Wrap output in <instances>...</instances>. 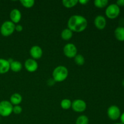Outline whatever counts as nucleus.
<instances>
[{
	"label": "nucleus",
	"instance_id": "obj_5",
	"mask_svg": "<svg viewBox=\"0 0 124 124\" xmlns=\"http://www.w3.org/2000/svg\"><path fill=\"white\" fill-rule=\"evenodd\" d=\"M120 7L116 4H111L107 7L105 15L109 19H113L117 18L120 14Z\"/></svg>",
	"mask_w": 124,
	"mask_h": 124
},
{
	"label": "nucleus",
	"instance_id": "obj_17",
	"mask_svg": "<svg viewBox=\"0 0 124 124\" xmlns=\"http://www.w3.org/2000/svg\"><path fill=\"white\" fill-rule=\"evenodd\" d=\"M62 39L64 41H69L72 38L73 36V31H71L69 29H64L62 31L61 34Z\"/></svg>",
	"mask_w": 124,
	"mask_h": 124
},
{
	"label": "nucleus",
	"instance_id": "obj_2",
	"mask_svg": "<svg viewBox=\"0 0 124 124\" xmlns=\"http://www.w3.org/2000/svg\"><path fill=\"white\" fill-rule=\"evenodd\" d=\"M69 75V70L64 65H59L53 70L52 73L53 79L56 82H61L65 81Z\"/></svg>",
	"mask_w": 124,
	"mask_h": 124
},
{
	"label": "nucleus",
	"instance_id": "obj_20",
	"mask_svg": "<svg viewBox=\"0 0 124 124\" xmlns=\"http://www.w3.org/2000/svg\"><path fill=\"white\" fill-rule=\"evenodd\" d=\"M72 102L69 99H64L61 102V107L64 110H69L71 107Z\"/></svg>",
	"mask_w": 124,
	"mask_h": 124
},
{
	"label": "nucleus",
	"instance_id": "obj_13",
	"mask_svg": "<svg viewBox=\"0 0 124 124\" xmlns=\"http://www.w3.org/2000/svg\"><path fill=\"white\" fill-rule=\"evenodd\" d=\"M10 70V63L7 59L0 58V74L7 73Z\"/></svg>",
	"mask_w": 124,
	"mask_h": 124
},
{
	"label": "nucleus",
	"instance_id": "obj_30",
	"mask_svg": "<svg viewBox=\"0 0 124 124\" xmlns=\"http://www.w3.org/2000/svg\"><path fill=\"white\" fill-rule=\"evenodd\" d=\"M122 86H123V87H124V79L123 80V81H122Z\"/></svg>",
	"mask_w": 124,
	"mask_h": 124
},
{
	"label": "nucleus",
	"instance_id": "obj_4",
	"mask_svg": "<svg viewBox=\"0 0 124 124\" xmlns=\"http://www.w3.org/2000/svg\"><path fill=\"white\" fill-rule=\"evenodd\" d=\"M13 105L8 101L0 102V116L8 117L13 113Z\"/></svg>",
	"mask_w": 124,
	"mask_h": 124
},
{
	"label": "nucleus",
	"instance_id": "obj_10",
	"mask_svg": "<svg viewBox=\"0 0 124 124\" xmlns=\"http://www.w3.org/2000/svg\"><path fill=\"white\" fill-rule=\"evenodd\" d=\"M30 54L32 59L36 60L39 59L43 54V51L41 47L38 46H34L30 50Z\"/></svg>",
	"mask_w": 124,
	"mask_h": 124
},
{
	"label": "nucleus",
	"instance_id": "obj_16",
	"mask_svg": "<svg viewBox=\"0 0 124 124\" xmlns=\"http://www.w3.org/2000/svg\"><path fill=\"white\" fill-rule=\"evenodd\" d=\"M23 65L21 62L18 61H13L10 64V69L13 72H19L22 70Z\"/></svg>",
	"mask_w": 124,
	"mask_h": 124
},
{
	"label": "nucleus",
	"instance_id": "obj_25",
	"mask_svg": "<svg viewBox=\"0 0 124 124\" xmlns=\"http://www.w3.org/2000/svg\"><path fill=\"white\" fill-rule=\"evenodd\" d=\"M23 30V27L22 25L20 24H17L15 25V31H18V32H21Z\"/></svg>",
	"mask_w": 124,
	"mask_h": 124
},
{
	"label": "nucleus",
	"instance_id": "obj_22",
	"mask_svg": "<svg viewBox=\"0 0 124 124\" xmlns=\"http://www.w3.org/2000/svg\"><path fill=\"white\" fill-rule=\"evenodd\" d=\"M20 2L23 7L27 8H30L33 7L35 3L34 0H21L20 1Z\"/></svg>",
	"mask_w": 124,
	"mask_h": 124
},
{
	"label": "nucleus",
	"instance_id": "obj_19",
	"mask_svg": "<svg viewBox=\"0 0 124 124\" xmlns=\"http://www.w3.org/2000/svg\"><path fill=\"white\" fill-rule=\"evenodd\" d=\"M108 0H95L94 1V5L95 7L99 8H103L108 6Z\"/></svg>",
	"mask_w": 124,
	"mask_h": 124
},
{
	"label": "nucleus",
	"instance_id": "obj_21",
	"mask_svg": "<svg viewBox=\"0 0 124 124\" xmlns=\"http://www.w3.org/2000/svg\"><path fill=\"white\" fill-rule=\"evenodd\" d=\"M89 119L85 115H81L76 119L75 124H88Z\"/></svg>",
	"mask_w": 124,
	"mask_h": 124
},
{
	"label": "nucleus",
	"instance_id": "obj_12",
	"mask_svg": "<svg viewBox=\"0 0 124 124\" xmlns=\"http://www.w3.org/2000/svg\"><path fill=\"white\" fill-rule=\"evenodd\" d=\"M21 13L20 11L17 8H14L12 10V11L10 13V21L15 24H18L21 19Z\"/></svg>",
	"mask_w": 124,
	"mask_h": 124
},
{
	"label": "nucleus",
	"instance_id": "obj_8",
	"mask_svg": "<svg viewBox=\"0 0 124 124\" xmlns=\"http://www.w3.org/2000/svg\"><path fill=\"white\" fill-rule=\"evenodd\" d=\"M73 110L76 113H82L87 108V104L82 99H75L71 103Z\"/></svg>",
	"mask_w": 124,
	"mask_h": 124
},
{
	"label": "nucleus",
	"instance_id": "obj_11",
	"mask_svg": "<svg viewBox=\"0 0 124 124\" xmlns=\"http://www.w3.org/2000/svg\"><path fill=\"white\" fill-rule=\"evenodd\" d=\"M94 26L99 30H103L105 29L107 25L106 19L102 15H98L94 18Z\"/></svg>",
	"mask_w": 124,
	"mask_h": 124
},
{
	"label": "nucleus",
	"instance_id": "obj_15",
	"mask_svg": "<svg viewBox=\"0 0 124 124\" xmlns=\"http://www.w3.org/2000/svg\"><path fill=\"white\" fill-rule=\"evenodd\" d=\"M115 36L119 41H124V27L119 26L115 29Z\"/></svg>",
	"mask_w": 124,
	"mask_h": 124
},
{
	"label": "nucleus",
	"instance_id": "obj_9",
	"mask_svg": "<svg viewBox=\"0 0 124 124\" xmlns=\"http://www.w3.org/2000/svg\"><path fill=\"white\" fill-rule=\"evenodd\" d=\"M24 67L26 69L27 71L29 72L33 73L36 71L38 68V64L36 60L30 58L27 59L24 62Z\"/></svg>",
	"mask_w": 124,
	"mask_h": 124
},
{
	"label": "nucleus",
	"instance_id": "obj_7",
	"mask_svg": "<svg viewBox=\"0 0 124 124\" xmlns=\"http://www.w3.org/2000/svg\"><path fill=\"white\" fill-rule=\"evenodd\" d=\"M121 115V110L117 105H111L107 109L108 117L112 121H116L119 119Z\"/></svg>",
	"mask_w": 124,
	"mask_h": 124
},
{
	"label": "nucleus",
	"instance_id": "obj_26",
	"mask_svg": "<svg viewBox=\"0 0 124 124\" xmlns=\"http://www.w3.org/2000/svg\"><path fill=\"white\" fill-rule=\"evenodd\" d=\"M116 4L119 6V7H124V0H118L116 2Z\"/></svg>",
	"mask_w": 124,
	"mask_h": 124
},
{
	"label": "nucleus",
	"instance_id": "obj_6",
	"mask_svg": "<svg viewBox=\"0 0 124 124\" xmlns=\"http://www.w3.org/2000/svg\"><path fill=\"white\" fill-rule=\"evenodd\" d=\"M64 55L69 58H74L78 53L77 47L74 44L69 43L65 45L63 48Z\"/></svg>",
	"mask_w": 124,
	"mask_h": 124
},
{
	"label": "nucleus",
	"instance_id": "obj_1",
	"mask_svg": "<svg viewBox=\"0 0 124 124\" xmlns=\"http://www.w3.org/2000/svg\"><path fill=\"white\" fill-rule=\"evenodd\" d=\"M67 24L68 29L73 32L80 33L87 29L88 22L85 17L79 15H74L69 18Z\"/></svg>",
	"mask_w": 124,
	"mask_h": 124
},
{
	"label": "nucleus",
	"instance_id": "obj_24",
	"mask_svg": "<svg viewBox=\"0 0 124 124\" xmlns=\"http://www.w3.org/2000/svg\"><path fill=\"white\" fill-rule=\"evenodd\" d=\"M23 111V108L20 105H15L13 107V113L16 115H19Z\"/></svg>",
	"mask_w": 124,
	"mask_h": 124
},
{
	"label": "nucleus",
	"instance_id": "obj_32",
	"mask_svg": "<svg viewBox=\"0 0 124 124\" xmlns=\"http://www.w3.org/2000/svg\"><path fill=\"white\" fill-rule=\"evenodd\" d=\"M0 120H1V116H0Z\"/></svg>",
	"mask_w": 124,
	"mask_h": 124
},
{
	"label": "nucleus",
	"instance_id": "obj_3",
	"mask_svg": "<svg viewBox=\"0 0 124 124\" xmlns=\"http://www.w3.org/2000/svg\"><path fill=\"white\" fill-rule=\"evenodd\" d=\"M15 25L11 21H6L4 22L0 28V32L3 36L7 37L12 35L15 31Z\"/></svg>",
	"mask_w": 124,
	"mask_h": 124
},
{
	"label": "nucleus",
	"instance_id": "obj_29",
	"mask_svg": "<svg viewBox=\"0 0 124 124\" xmlns=\"http://www.w3.org/2000/svg\"><path fill=\"white\" fill-rule=\"evenodd\" d=\"M120 120H121V123L124 124V112L122 113L120 116Z\"/></svg>",
	"mask_w": 124,
	"mask_h": 124
},
{
	"label": "nucleus",
	"instance_id": "obj_23",
	"mask_svg": "<svg viewBox=\"0 0 124 124\" xmlns=\"http://www.w3.org/2000/svg\"><path fill=\"white\" fill-rule=\"evenodd\" d=\"M74 61L76 64L78 65H83L85 63L84 57L80 54H77V55L74 58Z\"/></svg>",
	"mask_w": 124,
	"mask_h": 124
},
{
	"label": "nucleus",
	"instance_id": "obj_14",
	"mask_svg": "<svg viewBox=\"0 0 124 124\" xmlns=\"http://www.w3.org/2000/svg\"><path fill=\"white\" fill-rule=\"evenodd\" d=\"M23 101V97L18 93H13L10 98V102L13 105H19Z\"/></svg>",
	"mask_w": 124,
	"mask_h": 124
},
{
	"label": "nucleus",
	"instance_id": "obj_27",
	"mask_svg": "<svg viewBox=\"0 0 124 124\" xmlns=\"http://www.w3.org/2000/svg\"><path fill=\"white\" fill-rule=\"evenodd\" d=\"M55 82H56L54 81V80L53 79H48V81H47V84L50 86H52L53 85L55 84Z\"/></svg>",
	"mask_w": 124,
	"mask_h": 124
},
{
	"label": "nucleus",
	"instance_id": "obj_28",
	"mask_svg": "<svg viewBox=\"0 0 124 124\" xmlns=\"http://www.w3.org/2000/svg\"><path fill=\"white\" fill-rule=\"evenodd\" d=\"M88 2H89L88 0H79L78 1V3L81 4V5H86Z\"/></svg>",
	"mask_w": 124,
	"mask_h": 124
},
{
	"label": "nucleus",
	"instance_id": "obj_18",
	"mask_svg": "<svg viewBox=\"0 0 124 124\" xmlns=\"http://www.w3.org/2000/svg\"><path fill=\"white\" fill-rule=\"evenodd\" d=\"M62 3L64 7L70 8L76 6L78 3V0H63L62 1Z\"/></svg>",
	"mask_w": 124,
	"mask_h": 124
},
{
	"label": "nucleus",
	"instance_id": "obj_31",
	"mask_svg": "<svg viewBox=\"0 0 124 124\" xmlns=\"http://www.w3.org/2000/svg\"><path fill=\"white\" fill-rule=\"evenodd\" d=\"M114 124H121V123H115Z\"/></svg>",
	"mask_w": 124,
	"mask_h": 124
}]
</instances>
